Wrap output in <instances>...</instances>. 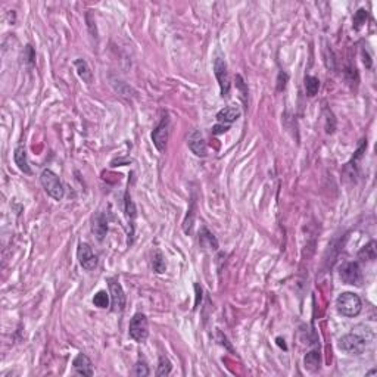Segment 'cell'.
I'll use <instances>...</instances> for the list:
<instances>
[{
  "instance_id": "e0dca14e",
  "label": "cell",
  "mask_w": 377,
  "mask_h": 377,
  "mask_svg": "<svg viewBox=\"0 0 377 377\" xmlns=\"http://www.w3.org/2000/svg\"><path fill=\"white\" fill-rule=\"evenodd\" d=\"M74 65H75V69H77L78 77H80L86 84H90V83L93 81V72H92L89 63H87L84 59H77Z\"/></svg>"
},
{
  "instance_id": "4dcf8cb0",
  "label": "cell",
  "mask_w": 377,
  "mask_h": 377,
  "mask_svg": "<svg viewBox=\"0 0 377 377\" xmlns=\"http://www.w3.org/2000/svg\"><path fill=\"white\" fill-rule=\"evenodd\" d=\"M277 345H279L280 348H283L284 351L287 349V346H286V343H284V339H282V337H277Z\"/></svg>"
},
{
  "instance_id": "277c9868",
  "label": "cell",
  "mask_w": 377,
  "mask_h": 377,
  "mask_svg": "<svg viewBox=\"0 0 377 377\" xmlns=\"http://www.w3.org/2000/svg\"><path fill=\"white\" fill-rule=\"evenodd\" d=\"M128 334L137 343H143L147 340L149 323H147V317L144 314L137 313L133 315V318L130 320V324H128Z\"/></svg>"
},
{
  "instance_id": "ba28073f",
  "label": "cell",
  "mask_w": 377,
  "mask_h": 377,
  "mask_svg": "<svg viewBox=\"0 0 377 377\" xmlns=\"http://www.w3.org/2000/svg\"><path fill=\"white\" fill-rule=\"evenodd\" d=\"M168 137H170V118L168 115H165L156 126V128L152 131V141L153 146L158 149V152H164L167 149Z\"/></svg>"
},
{
  "instance_id": "7402d4cb",
  "label": "cell",
  "mask_w": 377,
  "mask_h": 377,
  "mask_svg": "<svg viewBox=\"0 0 377 377\" xmlns=\"http://www.w3.org/2000/svg\"><path fill=\"white\" fill-rule=\"evenodd\" d=\"M196 205H194V200L191 202V206L188 211V217L183 223V230L186 235H191V230H193V223H194V217H196Z\"/></svg>"
},
{
  "instance_id": "52a82bcc",
  "label": "cell",
  "mask_w": 377,
  "mask_h": 377,
  "mask_svg": "<svg viewBox=\"0 0 377 377\" xmlns=\"http://www.w3.org/2000/svg\"><path fill=\"white\" fill-rule=\"evenodd\" d=\"M108 286H109V292H111L112 311L114 313L124 311V308H126V293H124V289H123L121 283L118 282V279H115V277H109L108 279Z\"/></svg>"
},
{
  "instance_id": "8fae6325",
  "label": "cell",
  "mask_w": 377,
  "mask_h": 377,
  "mask_svg": "<svg viewBox=\"0 0 377 377\" xmlns=\"http://www.w3.org/2000/svg\"><path fill=\"white\" fill-rule=\"evenodd\" d=\"M72 366H74L75 375L89 377L93 376V363H92V360H90L86 354H78V355L74 358Z\"/></svg>"
},
{
  "instance_id": "9c48e42d",
  "label": "cell",
  "mask_w": 377,
  "mask_h": 377,
  "mask_svg": "<svg viewBox=\"0 0 377 377\" xmlns=\"http://www.w3.org/2000/svg\"><path fill=\"white\" fill-rule=\"evenodd\" d=\"M77 256H78V262L80 265L86 270V271H92L97 267V255L93 252V249L90 248V245L87 243H80L78 249H77Z\"/></svg>"
},
{
  "instance_id": "83f0119b",
  "label": "cell",
  "mask_w": 377,
  "mask_h": 377,
  "mask_svg": "<svg viewBox=\"0 0 377 377\" xmlns=\"http://www.w3.org/2000/svg\"><path fill=\"white\" fill-rule=\"evenodd\" d=\"M229 128H230V126L220 124V126H215V127L212 128V133H214V134H223V133H226Z\"/></svg>"
},
{
  "instance_id": "f1b7e54d",
  "label": "cell",
  "mask_w": 377,
  "mask_h": 377,
  "mask_svg": "<svg viewBox=\"0 0 377 377\" xmlns=\"http://www.w3.org/2000/svg\"><path fill=\"white\" fill-rule=\"evenodd\" d=\"M25 53H27V55H25L27 61H28L30 63H33V61H34V58H36V56H34V50H33V47L30 46V45L25 47Z\"/></svg>"
},
{
  "instance_id": "ffe728a7",
  "label": "cell",
  "mask_w": 377,
  "mask_h": 377,
  "mask_svg": "<svg viewBox=\"0 0 377 377\" xmlns=\"http://www.w3.org/2000/svg\"><path fill=\"white\" fill-rule=\"evenodd\" d=\"M304 86H305V92L308 96H315L318 93V89H320V80L317 77H313V75H307L305 80H304Z\"/></svg>"
},
{
  "instance_id": "6da1fadb",
  "label": "cell",
  "mask_w": 377,
  "mask_h": 377,
  "mask_svg": "<svg viewBox=\"0 0 377 377\" xmlns=\"http://www.w3.org/2000/svg\"><path fill=\"white\" fill-rule=\"evenodd\" d=\"M336 310L343 317L348 318L357 317L363 310L361 298L354 292H343L336 299Z\"/></svg>"
},
{
  "instance_id": "5bb4252c",
  "label": "cell",
  "mask_w": 377,
  "mask_h": 377,
  "mask_svg": "<svg viewBox=\"0 0 377 377\" xmlns=\"http://www.w3.org/2000/svg\"><path fill=\"white\" fill-rule=\"evenodd\" d=\"M199 245L205 251H217L218 249V240L205 226H202L200 232H199Z\"/></svg>"
},
{
  "instance_id": "7c38bea8",
  "label": "cell",
  "mask_w": 377,
  "mask_h": 377,
  "mask_svg": "<svg viewBox=\"0 0 377 377\" xmlns=\"http://www.w3.org/2000/svg\"><path fill=\"white\" fill-rule=\"evenodd\" d=\"M92 230H93L94 236L97 237L99 242H102L106 235H108V220L105 217L103 212H96L93 215V220H92Z\"/></svg>"
},
{
  "instance_id": "2e32d148",
  "label": "cell",
  "mask_w": 377,
  "mask_h": 377,
  "mask_svg": "<svg viewBox=\"0 0 377 377\" xmlns=\"http://www.w3.org/2000/svg\"><path fill=\"white\" fill-rule=\"evenodd\" d=\"M304 364H305V369L311 373H315L320 370L321 367V355L318 351H311L305 355L304 358Z\"/></svg>"
},
{
  "instance_id": "d4e9b609",
  "label": "cell",
  "mask_w": 377,
  "mask_h": 377,
  "mask_svg": "<svg viewBox=\"0 0 377 377\" xmlns=\"http://www.w3.org/2000/svg\"><path fill=\"white\" fill-rule=\"evenodd\" d=\"M126 214H127L128 221H130L131 226H133V221H134V218H136V206H134V203H133V200H131L128 191L126 193Z\"/></svg>"
},
{
  "instance_id": "3957f363",
  "label": "cell",
  "mask_w": 377,
  "mask_h": 377,
  "mask_svg": "<svg viewBox=\"0 0 377 377\" xmlns=\"http://www.w3.org/2000/svg\"><path fill=\"white\" fill-rule=\"evenodd\" d=\"M337 348L349 355H361L367 348V340L357 333H348L339 339Z\"/></svg>"
},
{
  "instance_id": "cb8c5ba5",
  "label": "cell",
  "mask_w": 377,
  "mask_h": 377,
  "mask_svg": "<svg viewBox=\"0 0 377 377\" xmlns=\"http://www.w3.org/2000/svg\"><path fill=\"white\" fill-rule=\"evenodd\" d=\"M366 19H367V10L366 9H358L354 15V19H352L354 30H360L366 24Z\"/></svg>"
},
{
  "instance_id": "7a4b0ae2",
  "label": "cell",
  "mask_w": 377,
  "mask_h": 377,
  "mask_svg": "<svg viewBox=\"0 0 377 377\" xmlns=\"http://www.w3.org/2000/svg\"><path fill=\"white\" fill-rule=\"evenodd\" d=\"M40 183L45 188L47 194L55 199V200H61L65 194V190H63V185L59 179L58 174H55L52 170H43L42 174H40Z\"/></svg>"
},
{
  "instance_id": "30bf717a",
  "label": "cell",
  "mask_w": 377,
  "mask_h": 377,
  "mask_svg": "<svg viewBox=\"0 0 377 377\" xmlns=\"http://www.w3.org/2000/svg\"><path fill=\"white\" fill-rule=\"evenodd\" d=\"M188 149L199 158H205L206 156V141L203 139L202 133L199 130H191V133L188 137Z\"/></svg>"
},
{
  "instance_id": "44dd1931",
  "label": "cell",
  "mask_w": 377,
  "mask_h": 377,
  "mask_svg": "<svg viewBox=\"0 0 377 377\" xmlns=\"http://www.w3.org/2000/svg\"><path fill=\"white\" fill-rule=\"evenodd\" d=\"M173 370V364L171 361L165 357V355H161L159 357V363H158V370H156V376H168Z\"/></svg>"
},
{
  "instance_id": "d6986e66",
  "label": "cell",
  "mask_w": 377,
  "mask_h": 377,
  "mask_svg": "<svg viewBox=\"0 0 377 377\" xmlns=\"http://www.w3.org/2000/svg\"><path fill=\"white\" fill-rule=\"evenodd\" d=\"M376 242L372 240L370 243H367L360 252H358V258L361 261H375L376 259Z\"/></svg>"
},
{
  "instance_id": "9a60e30c",
  "label": "cell",
  "mask_w": 377,
  "mask_h": 377,
  "mask_svg": "<svg viewBox=\"0 0 377 377\" xmlns=\"http://www.w3.org/2000/svg\"><path fill=\"white\" fill-rule=\"evenodd\" d=\"M13 161H15L16 167H18L24 174H27V176H31V174H33V171H31V168H30V165H28L27 150H25V147H24L22 144H19V146L15 149V152H13Z\"/></svg>"
},
{
  "instance_id": "8992f818",
  "label": "cell",
  "mask_w": 377,
  "mask_h": 377,
  "mask_svg": "<svg viewBox=\"0 0 377 377\" xmlns=\"http://www.w3.org/2000/svg\"><path fill=\"white\" fill-rule=\"evenodd\" d=\"M339 276L346 284L361 286L363 284V271L358 262H345L339 268Z\"/></svg>"
},
{
  "instance_id": "484cf974",
  "label": "cell",
  "mask_w": 377,
  "mask_h": 377,
  "mask_svg": "<svg viewBox=\"0 0 377 377\" xmlns=\"http://www.w3.org/2000/svg\"><path fill=\"white\" fill-rule=\"evenodd\" d=\"M133 375L137 377H146L150 375V372H149V367L146 366V363H144V361H137V363H136V366H134Z\"/></svg>"
},
{
  "instance_id": "ac0fdd59",
  "label": "cell",
  "mask_w": 377,
  "mask_h": 377,
  "mask_svg": "<svg viewBox=\"0 0 377 377\" xmlns=\"http://www.w3.org/2000/svg\"><path fill=\"white\" fill-rule=\"evenodd\" d=\"M152 268H153V271L158 273V274L165 273V270H167V262H165V256L162 255L161 251H155V252L152 253Z\"/></svg>"
},
{
  "instance_id": "4316f807",
  "label": "cell",
  "mask_w": 377,
  "mask_h": 377,
  "mask_svg": "<svg viewBox=\"0 0 377 377\" xmlns=\"http://www.w3.org/2000/svg\"><path fill=\"white\" fill-rule=\"evenodd\" d=\"M287 80H289V75H287L286 72H280V74H279V80H277V90H279V92L284 90L286 81H287Z\"/></svg>"
},
{
  "instance_id": "4fadbf2b",
  "label": "cell",
  "mask_w": 377,
  "mask_h": 377,
  "mask_svg": "<svg viewBox=\"0 0 377 377\" xmlns=\"http://www.w3.org/2000/svg\"><path fill=\"white\" fill-rule=\"evenodd\" d=\"M240 118V109L237 106H226L217 114V121L224 126H230Z\"/></svg>"
},
{
  "instance_id": "1f68e13d",
  "label": "cell",
  "mask_w": 377,
  "mask_h": 377,
  "mask_svg": "<svg viewBox=\"0 0 377 377\" xmlns=\"http://www.w3.org/2000/svg\"><path fill=\"white\" fill-rule=\"evenodd\" d=\"M372 375H376V370H372L370 373H367V376H372Z\"/></svg>"
},
{
  "instance_id": "f546056e",
  "label": "cell",
  "mask_w": 377,
  "mask_h": 377,
  "mask_svg": "<svg viewBox=\"0 0 377 377\" xmlns=\"http://www.w3.org/2000/svg\"><path fill=\"white\" fill-rule=\"evenodd\" d=\"M194 290H196V302H194V308H197L199 302L202 301V289L199 287V284H194Z\"/></svg>"
},
{
  "instance_id": "603a6c76",
  "label": "cell",
  "mask_w": 377,
  "mask_h": 377,
  "mask_svg": "<svg viewBox=\"0 0 377 377\" xmlns=\"http://www.w3.org/2000/svg\"><path fill=\"white\" fill-rule=\"evenodd\" d=\"M93 304L94 307L97 308H108L109 305V293H106L105 290H99L93 296Z\"/></svg>"
},
{
  "instance_id": "5b68a950",
  "label": "cell",
  "mask_w": 377,
  "mask_h": 377,
  "mask_svg": "<svg viewBox=\"0 0 377 377\" xmlns=\"http://www.w3.org/2000/svg\"><path fill=\"white\" fill-rule=\"evenodd\" d=\"M214 74H215V78L220 84L221 96L227 97L229 92H230V77H229L226 59L221 55H217L215 59H214Z\"/></svg>"
}]
</instances>
